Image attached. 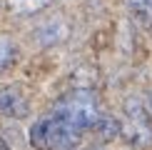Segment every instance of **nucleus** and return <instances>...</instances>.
I'll list each match as a JSON object with an SVG mask.
<instances>
[{
	"label": "nucleus",
	"mask_w": 152,
	"mask_h": 150,
	"mask_svg": "<svg viewBox=\"0 0 152 150\" xmlns=\"http://www.w3.org/2000/svg\"><path fill=\"white\" fill-rule=\"evenodd\" d=\"M85 130L72 120H67L62 112L53 110L42 115L30 128V145L35 150H72L80 145Z\"/></svg>",
	"instance_id": "f257e3e1"
},
{
	"label": "nucleus",
	"mask_w": 152,
	"mask_h": 150,
	"mask_svg": "<svg viewBox=\"0 0 152 150\" xmlns=\"http://www.w3.org/2000/svg\"><path fill=\"white\" fill-rule=\"evenodd\" d=\"M53 110L62 112L67 120H72L75 125H80L82 130H90L92 125L100 120V115H102L97 95H95L92 90H87V88H77V90L65 93V95L55 103Z\"/></svg>",
	"instance_id": "f03ea898"
},
{
	"label": "nucleus",
	"mask_w": 152,
	"mask_h": 150,
	"mask_svg": "<svg viewBox=\"0 0 152 150\" xmlns=\"http://www.w3.org/2000/svg\"><path fill=\"white\" fill-rule=\"evenodd\" d=\"M30 112V100L28 95L15 85L0 88V115L5 118H25Z\"/></svg>",
	"instance_id": "7ed1b4c3"
},
{
	"label": "nucleus",
	"mask_w": 152,
	"mask_h": 150,
	"mask_svg": "<svg viewBox=\"0 0 152 150\" xmlns=\"http://www.w3.org/2000/svg\"><path fill=\"white\" fill-rule=\"evenodd\" d=\"M35 38H37L40 45H55V43L67 38V23L60 20V18H50L48 23H42L35 30Z\"/></svg>",
	"instance_id": "20e7f679"
},
{
	"label": "nucleus",
	"mask_w": 152,
	"mask_h": 150,
	"mask_svg": "<svg viewBox=\"0 0 152 150\" xmlns=\"http://www.w3.org/2000/svg\"><path fill=\"white\" fill-rule=\"evenodd\" d=\"M92 133L97 140H102V143H110V140H115V138H120V130H122V125H120L117 118H112V115H100V120L92 125Z\"/></svg>",
	"instance_id": "39448f33"
},
{
	"label": "nucleus",
	"mask_w": 152,
	"mask_h": 150,
	"mask_svg": "<svg viewBox=\"0 0 152 150\" xmlns=\"http://www.w3.org/2000/svg\"><path fill=\"white\" fill-rule=\"evenodd\" d=\"M58 0H5V8L12 15H35V12L55 5Z\"/></svg>",
	"instance_id": "423d86ee"
},
{
	"label": "nucleus",
	"mask_w": 152,
	"mask_h": 150,
	"mask_svg": "<svg viewBox=\"0 0 152 150\" xmlns=\"http://www.w3.org/2000/svg\"><path fill=\"white\" fill-rule=\"evenodd\" d=\"M18 55H20L18 43L12 40L10 35H0V73L10 70V68L18 62Z\"/></svg>",
	"instance_id": "0eeeda50"
},
{
	"label": "nucleus",
	"mask_w": 152,
	"mask_h": 150,
	"mask_svg": "<svg viewBox=\"0 0 152 150\" xmlns=\"http://www.w3.org/2000/svg\"><path fill=\"white\" fill-rule=\"evenodd\" d=\"M140 25H152V0H122Z\"/></svg>",
	"instance_id": "6e6552de"
},
{
	"label": "nucleus",
	"mask_w": 152,
	"mask_h": 150,
	"mask_svg": "<svg viewBox=\"0 0 152 150\" xmlns=\"http://www.w3.org/2000/svg\"><path fill=\"white\" fill-rule=\"evenodd\" d=\"M142 103H145V115H147V123H150V128H152V93H147V98H142Z\"/></svg>",
	"instance_id": "1a4fd4ad"
},
{
	"label": "nucleus",
	"mask_w": 152,
	"mask_h": 150,
	"mask_svg": "<svg viewBox=\"0 0 152 150\" xmlns=\"http://www.w3.org/2000/svg\"><path fill=\"white\" fill-rule=\"evenodd\" d=\"M0 150H10V148H8V143H5L3 138H0Z\"/></svg>",
	"instance_id": "9d476101"
}]
</instances>
